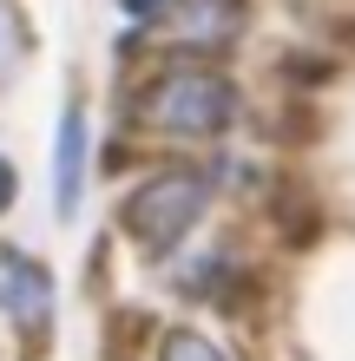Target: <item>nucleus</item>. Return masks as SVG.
I'll list each match as a JSON object with an SVG mask.
<instances>
[{"instance_id":"6e6552de","label":"nucleus","mask_w":355,"mask_h":361,"mask_svg":"<svg viewBox=\"0 0 355 361\" xmlns=\"http://www.w3.org/2000/svg\"><path fill=\"white\" fill-rule=\"evenodd\" d=\"M7 204H13V164L0 158V210H7Z\"/></svg>"},{"instance_id":"39448f33","label":"nucleus","mask_w":355,"mask_h":361,"mask_svg":"<svg viewBox=\"0 0 355 361\" xmlns=\"http://www.w3.org/2000/svg\"><path fill=\"white\" fill-rule=\"evenodd\" d=\"M79 184H86V112L66 105L59 112V138H53V210L59 217L79 210Z\"/></svg>"},{"instance_id":"423d86ee","label":"nucleus","mask_w":355,"mask_h":361,"mask_svg":"<svg viewBox=\"0 0 355 361\" xmlns=\"http://www.w3.org/2000/svg\"><path fill=\"white\" fill-rule=\"evenodd\" d=\"M158 361H224V348L204 342V335H191V329H172L158 342Z\"/></svg>"},{"instance_id":"7ed1b4c3","label":"nucleus","mask_w":355,"mask_h":361,"mask_svg":"<svg viewBox=\"0 0 355 361\" xmlns=\"http://www.w3.org/2000/svg\"><path fill=\"white\" fill-rule=\"evenodd\" d=\"M243 33V0H164L158 7V39L184 53H217Z\"/></svg>"},{"instance_id":"20e7f679","label":"nucleus","mask_w":355,"mask_h":361,"mask_svg":"<svg viewBox=\"0 0 355 361\" xmlns=\"http://www.w3.org/2000/svg\"><path fill=\"white\" fill-rule=\"evenodd\" d=\"M0 309L20 329H47V315H53V276L20 250H0Z\"/></svg>"},{"instance_id":"f03ea898","label":"nucleus","mask_w":355,"mask_h":361,"mask_svg":"<svg viewBox=\"0 0 355 361\" xmlns=\"http://www.w3.org/2000/svg\"><path fill=\"white\" fill-rule=\"evenodd\" d=\"M145 118L158 125V132H184V138H211L224 125L237 118V92L231 79L217 73H198V66H178L145 86Z\"/></svg>"},{"instance_id":"f257e3e1","label":"nucleus","mask_w":355,"mask_h":361,"mask_svg":"<svg viewBox=\"0 0 355 361\" xmlns=\"http://www.w3.org/2000/svg\"><path fill=\"white\" fill-rule=\"evenodd\" d=\"M204 204H211V178L204 171H164V178L138 184L132 197H125L119 224H125V237L145 243V250H178L184 230L204 217Z\"/></svg>"},{"instance_id":"0eeeda50","label":"nucleus","mask_w":355,"mask_h":361,"mask_svg":"<svg viewBox=\"0 0 355 361\" xmlns=\"http://www.w3.org/2000/svg\"><path fill=\"white\" fill-rule=\"evenodd\" d=\"M20 53H27V27H20V13L0 0V79L20 66Z\"/></svg>"}]
</instances>
